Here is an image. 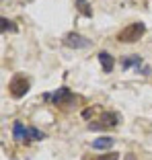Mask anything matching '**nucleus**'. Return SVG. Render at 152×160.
<instances>
[{
    "label": "nucleus",
    "mask_w": 152,
    "mask_h": 160,
    "mask_svg": "<svg viewBox=\"0 0 152 160\" xmlns=\"http://www.w3.org/2000/svg\"><path fill=\"white\" fill-rule=\"evenodd\" d=\"M144 33H146L144 23H132V25H128V27H124V31H119V33H117V41L134 43V41H138Z\"/></svg>",
    "instance_id": "obj_1"
},
{
    "label": "nucleus",
    "mask_w": 152,
    "mask_h": 160,
    "mask_svg": "<svg viewBox=\"0 0 152 160\" xmlns=\"http://www.w3.org/2000/svg\"><path fill=\"white\" fill-rule=\"evenodd\" d=\"M29 86H31V82L25 74H14L8 82V92L13 94V99H21L23 94H27Z\"/></svg>",
    "instance_id": "obj_2"
},
{
    "label": "nucleus",
    "mask_w": 152,
    "mask_h": 160,
    "mask_svg": "<svg viewBox=\"0 0 152 160\" xmlns=\"http://www.w3.org/2000/svg\"><path fill=\"white\" fill-rule=\"evenodd\" d=\"M119 121H121V115H119V113H113V111H103L99 121L89 123V129L97 132V129H103V127H117Z\"/></svg>",
    "instance_id": "obj_3"
},
{
    "label": "nucleus",
    "mask_w": 152,
    "mask_h": 160,
    "mask_svg": "<svg viewBox=\"0 0 152 160\" xmlns=\"http://www.w3.org/2000/svg\"><path fill=\"white\" fill-rule=\"evenodd\" d=\"M45 101H52L53 105H70L72 101H74V94H72L66 86H62V88L53 90L52 94H49V92L45 94Z\"/></svg>",
    "instance_id": "obj_4"
},
{
    "label": "nucleus",
    "mask_w": 152,
    "mask_h": 160,
    "mask_svg": "<svg viewBox=\"0 0 152 160\" xmlns=\"http://www.w3.org/2000/svg\"><path fill=\"white\" fill-rule=\"evenodd\" d=\"M13 136H14V140L19 142V144H29V142H33L31 140V127H25L21 121L13 123Z\"/></svg>",
    "instance_id": "obj_5"
},
{
    "label": "nucleus",
    "mask_w": 152,
    "mask_h": 160,
    "mask_svg": "<svg viewBox=\"0 0 152 160\" xmlns=\"http://www.w3.org/2000/svg\"><path fill=\"white\" fill-rule=\"evenodd\" d=\"M64 43H66L68 47H74V49H82V47L90 45V39L84 37V35H80V33H68L66 37H64Z\"/></svg>",
    "instance_id": "obj_6"
},
{
    "label": "nucleus",
    "mask_w": 152,
    "mask_h": 160,
    "mask_svg": "<svg viewBox=\"0 0 152 160\" xmlns=\"http://www.w3.org/2000/svg\"><path fill=\"white\" fill-rule=\"evenodd\" d=\"M142 64H144L142 56H128V58H121V70H129V68H136V70L140 72Z\"/></svg>",
    "instance_id": "obj_7"
},
{
    "label": "nucleus",
    "mask_w": 152,
    "mask_h": 160,
    "mask_svg": "<svg viewBox=\"0 0 152 160\" xmlns=\"http://www.w3.org/2000/svg\"><path fill=\"white\" fill-rule=\"evenodd\" d=\"M99 64H101V68H103L105 72H111L113 70V66H115V60H113V56L111 53H107V52H99Z\"/></svg>",
    "instance_id": "obj_8"
},
{
    "label": "nucleus",
    "mask_w": 152,
    "mask_h": 160,
    "mask_svg": "<svg viewBox=\"0 0 152 160\" xmlns=\"http://www.w3.org/2000/svg\"><path fill=\"white\" fill-rule=\"evenodd\" d=\"M113 144H115V140L111 136H101V138H97L90 146L95 148V150H107V148H111Z\"/></svg>",
    "instance_id": "obj_9"
},
{
    "label": "nucleus",
    "mask_w": 152,
    "mask_h": 160,
    "mask_svg": "<svg viewBox=\"0 0 152 160\" xmlns=\"http://www.w3.org/2000/svg\"><path fill=\"white\" fill-rule=\"evenodd\" d=\"M0 25H2V33H6V31H17V27H14L13 21H6L4 17L0 19Z\"/></svg>",
    "instance_id": "obj_10"
},
{
    "label": "nucleus",
    "mask_w": 152,
    "mask_h": 160,
    "mask_svg": "<svg viewBox=\"0 0 152 160\" xmlns=\"http://www.w3.org/2000/svg\"><path fill=\"white\" fill-rule=\"evenodd\" d=\"M93 160H119V154H117V152H107V154L95 156Z\"/></svg>",
    "instance_id": "obj_11"
},
{
    "label": "nucleus",
    "mask_w": 152,
    "mask_h": 160,
    "mask_svg": "<svg viewBox=\"0 0 152 160\" xmlns=\"http://www.w3.org/2000/svg\"><path fill=\"white\" fill-rule=\"evenodd\" d=\"M76 6H78V8L82 10V14H86V17H90V14H93V10L84 4V0H76Z\"/></svg>",
    "instance_id": "obj_12"
},
{
    "label": "nucleus",
    "mask_w": 152,
    "mask_h": 160,
    "mask_svg": "<svg viewBox=\"0 0 152 160\" xmlns=\"http://www.w3.org/2000/svg\"><path fill=\"white\" fill-rule=\"evenodd\" d=\"M43 138H45L43 132H39L37 127H31V140H43Z\"/></svg>",
    "instance_id": "obj_13"
}]
</instances>
